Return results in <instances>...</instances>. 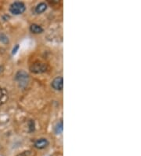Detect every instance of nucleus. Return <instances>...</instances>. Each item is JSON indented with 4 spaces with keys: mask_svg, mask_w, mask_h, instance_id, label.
<instances>
[{
    "mask_svg": "<svg viewBox=\"0 0 141 156\" xmlns=\"http://www.w3.org/2000/svg\"><path fill=\"white\" fill-rule=\"evenodd\" d=\"M46 9H47V5L45 2H41V3L37 5L35 9V11L36 14H42V13L46 11Z\"/></svg>",
    "mask_w": 141,
    "mask_h": 156,
    "instance_id": "nucleus-8",
    "label": "nucleus"
},
{
    "mask_svg": "<svg viewBox=\"0 0 141 156\" xmlns=\"http://www.w3.org/2000/svg\"><path fill=\"white\" fill-rule=\"evenodd\" d=\"M63 129H64V123H63V121H60L54 127V133L56 134H60L63 132Z\"/></svg>",
    "mask_w": 141,
    "mask_h": 156,
    "instance_id": "nucleus-9",
    "label": "nucleus"
},
{
    "mask_svg": "<svg viewBox=\"0 0 141 156\" xmlns=\"http://www.w3.org/2000/svg\"><path fill=\"white\" fill-rule=\"evenodd\" d=\"M2 72H3V67H2V66L0 65V74H1V73H2Z\"/></svg>",
    "mask_w": 141,
    "mask_h": 156,
    "instance_id": "nucleus-14",
    "label": "nucleus"
},
{
    "mask_svg": "<svg viewBox=\"0 0 141 156\" xmlns=\"http://www.w3.org/2000/svg\"><path fill=\"white\" fill-rule=\"evenodd\" d=\"M18 49H19V45L18 44H17L16 46H15V47H14V49H13V51H12V54L13 55H15L17 53V51H18Z\"/></svg>",
    "mask_w": 141,
    "mask_h": 156,
    "instance_id": "nucleus-13",
    "label": "nucleus"
},
{
    "mask_svg": "<svg viewBox=\"0 0 141 156\" xmlns=\"http://www.w3.org/2000/svg\"><path fill=\"white\" fill-rule=\"evenodd\" d=\"M15 80L21 88H25L29 83V75L24 70H19L15 75Z\"/></svg>",
    "mask_w": 141,
    "mask_h": 156,
    "instance_id": "nucleus-1",
    "label": "nucleus"
},
{
    "mask_svg": "<svg viewBox=\"0 0 141 156\" xmlns=\"http://www.w3.org/2000/svg\"><path fill=\"white\" fill-rule=\"evenodd\" d=\"M49 69V66L46 63L41 62H35L30 66V70L33 73V74H43L46 73Z\"/></svg>",
    "mask_w": 141,
    "mask_h": 156,
    "instance_id": "nucleus-2",
    "label": "nucleus"
},
{
    "mask_svg": "<svg viewBox=\"0 0 141 156\" xmlns=\"http://www.w3.org/2000/svg\"><path fill=\"white\" fill-rule=\"evenodd\" d=\"M25 9H26L25 5L21 2H14V3H12L10 7H9V11L14 15L22 14L25 11Z\"/></svg>",
    "mask_w": 141,
    "mask_h": 156,
    "instance_id": "nucleus-3",
    "label": "nucleus"
},
{
    "mask_svg": "<svg viewBox=\"0 0 141 156\" xmlns=\"http://www.w3.org/2000/svg\"><path fill=\"white\" fill-rule=\"evenodd\" d=\"M17 156H35L34 152H32V151H26V152H24L21 154L17 155Z\"/></svg>",
    "mask_w": 141,
    "mask_h": 156,
    "instance_id": "nucleus-11",
    "label": "nucleus"
},
{
    "mask_svg": "<svg viewBox=\"0 0 141 156\" xmlns=\"http://www.w3.org/2000/svg\"><path fill=\"white\" fill-rule=\"evenodd\" d=\"M48 145H49V141L46 138H40L39 140H37L34 144L35 147H36L38 149H44Z\"/></svg>",
    "mask_w": 141,
    "mask_h": 156,
    "instance_id": "nucleus-5",
    "label": "nucleus"
},
{
    "mask_svg": "<svg viewBox=\"0 0 141 156\" xmlns=\"http://www.w3.org/2000/svg\"><path fill=\"white\" fill-rule=\"evenodd\" d=\"M52 87L56 91H62L64 88V78L62 77H57L52 81Z\"/></svg>",
    "mask_w": 141,
    "mask_h": 156,
    "instance_id": "nucleus-4",
    "label": "nucleus"
},
{
    "mask_svg": "<svg viewBox=\"0 0 141 156\" xmlns=\"http://www.w3.org/2000/svg\"><path fill=\"white\" fill-rule=\"evenodd\" d=\"M8 99V93L5 88L0 87V106L5 104Z\"/></svg>",
    "mask_w": 141,
    "mask_h": 156,
    "instance_id": "nucleus-6",
    "label": "nucleus"
},
{
    "mask_svg": "<svg viewBox=\"0 0 141 156\" xmlns=\"http://www.w3.org/2000/svg\"><path fill=\"white\" fill-rule=\"evenodd\" d=\"M29 128H30V131L31 132H32V131L35 130V123L34 122L32 121V120H31L29 122Z\"/></svg>",
    "mask_w": 141,
    "mask_h": 156,
    "instance_id": "nucleus-12",
    "label": "nucleus"
},
{
    "mask_svg": "<svg viewBox=\"0 0 141 156\" xmlns=\"http://www.w3.org/2000/svg\"><path fill=\"white\" fill-rule=\"evenodd\" d=\"M0 41L3 44H8L9 39H8V37L4 33H0Z\"/></svg>",
    "mask_w": 141,
    "mask_h": 156,
    "instance_id": "nucleus-10",
    "label": "nucleus"
},
{
    "mask_svg": "<svg viewBox=\"0 0 141 156\" xmlns=\"http://www.w3.org/2000/svg\"><path fill=\"white\" fill-rule=\"evenodd\" d=\"M30 30L32 33H35V34H39V33L43 32V28L37 24H32L30 27Z\"/></svg>",
    "mask_w": 141,
    "mask_h": 156,
    "instance_id": "nucleus-7",
    "label": "nucleus"
}]
</instances>
